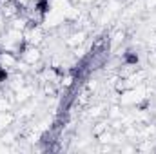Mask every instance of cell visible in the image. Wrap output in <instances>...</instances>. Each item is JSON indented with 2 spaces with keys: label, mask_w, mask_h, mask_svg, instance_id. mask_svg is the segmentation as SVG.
Returning <instances> with one entry per match:
<instances>
[{
  "label": "cell",
  "mask_w": 156,
  "mask_h": 154,
  "mask_svg": "<svg viewBox=\"0 0 156 154\" xmlns=\"http://www.w3.org/2000/svg\"><path fill=\"white\" fill-rule=\"evenodd\" d=\"M62 24H66V16L62 11L55 9V7H49V11L44 15V20H42V26L44 29H58Z\"/></svg>",
  "instance_id": "7a4b0ae2"
},
{
  "label": "cell",
  "mask_w": 156,
  "mask_h": 154,
  "mask_svg": "<svg viewBox=\"0 0 156 154\" xmlns=\"http://www.w3.org/2000/svg\"><path fill=\"white\" fill-rule=\"evenodd\" d=\"M42 58H44V53H42L40 45H29V44H26L24 49L20 51V60H24L29 65H38L40 62H42Z\"/></svg>",
  "instance_id": "3957f363"
},
{
  "label": "cell",
  "mask_w": 156,
  "mask_h": 154,
  "mask_svg": "<svg viewBox=\"0 0 156 154\" xmlns=\"http://www.w3.org/2000/svg\"><path fill=\"white\" fill-rule=\"evenodd\" d=\"M87 37H89L87 29H73V31L66 37V45H67L69 49H73V47H78V45H82V44H87Z\"/></svg>",
  "instance_id": "5b68a950"
},
{
  "label": "cell",
  "mask_w": 156,
  "mask_h": 154,
  "mask_svg": "<svg viewBox=\"0 0 156 154\" xmlns=\"http://www.w3.org/2000/svg\"><path fill=\"white\" fill-rule=\"evenodd\" d=\"M16 121V114L11 111H2L0 113V132H4L5 129H9L13 123Z\"/></svg>",
  "instance_id": "8992f818"
},
{
  "label": "cell",
  "mask_w": 156,
  "mask_h": 154,
  "mask_svg": "<svg viewBox=\"0 0 156 154\" xmlns=\"http://www.w3.org/2000/svg\"><path fill=\"white\" fill-rule=\"evenodd\" d=\"M98 0H75V4H78V5H93Z\"/></svg>",
  "instance_id": "7c38bea8"
},
{
  "label": "cell",
  "mask_w": 156,
  "mask_h": 154,
  "mask_svg": "<svg viewBox=\"0 0 156 154\" xmlns=\"http://www.w3.org/2000/svg\"><path fill=\"white\" fill-rule=\"evenodd\" d=\"M24 40L29 45H42L45 42V29L42 24H29L24 31Z\"/></svg>",
  "instance_id": "6da1fadb"
},
{
  "label": "cell",
  "mask_w": 156,
  "mask_h": 154,
  "mask_svg": "<svg viewBox=\"0 0 156 154\" xmlns=\"http://www.w3.org/2000/svg\"><path fill=\"white\" fill-rule=\"evenodd\" d=\"M120 151L122 152H136V145H122Z\"/></svg>",
  "instance_id": "8fae6325"
},
{
  "label": "cell",
  "mask_w": 156,
  "mask_h": 154,
  "mask_svg": "<svg viewBox=\"0 0 156 154\" xmlns=\"http://www.w3.org/2000/svg\"><path fill=\"white\" fill-rule=\"evenodd\" d=\"M20 62V56L13 51H5V49H0V67L2 69H7V71H15L16 65Z\"/></svg>",
  "instance_id": "277c9868"
},
{
  "label": "cell",
  "mask_w": 156,
  "mask_h": 154,
  "mask_svg": "<svg viewBox=\"0 0 156 154\" xmlns=\"http://www.w3.org/2000/svg\"><path fill=\"white\" fill-rule=\"evenodd\" d=\"M98 87H100V80H98V78H89V80L85 82V85H83V89H87L91 94H96Z\"/></svg>",
  "instance_id": "ba28073f"
},
{
  "label": "cell",
  "mask_w": 156,
  "mask_h": 154,
  "mask_svg": "<svg viewBox=\"0 0 156 154\" xmlns=\"http://www.w3.org/2000/svg\"><path fill=\"white\" fill-rule=\"evenodd\" d=\"M144 5L147 11H156V0H144Z\"/></svg>",
  "instance_id": "30bf717a"
},
{
  "label": "cell",
  "mask_w": 156,
  "mask_h": 154,
  "mask_svg": "<svg viewBox=\"0 0 156 154\" xmlns=\"http://www.w3.org/2000/svg\"><path fill=\"white\" fill-rule=\"evenodd\" d=\"M154 105H156V94H154Z\"/></svg>",
  "instance_id": "4fadbf2b"
},
{
  "label": "cell",
  "mask_w": 156,
  "mask_h": 154,
  "mask_svg": "<svg viewBox=\"0 0 156 154\" xmlns=\"http://www.w3.org/2000/svg\"><path fill=\"white\" fill-rule=\"evenodd\" d=\"M125 37H127L125 31H118L116 35L113 37V40H111V47H116V45H120L122 42H125Z\"/></svg>",
  "instance_id": "9c48e42d"
},
{
  "label": "cell",
  "mask_w": 156,
  "mask_h": 154,
  "mask_svg": "<svg viewBox=\"0 0 156 154\" xmlns=\"http://www.w3.org/2000/svg\"><path fill=\"white\" fill-rule=\"evenodd\" d=\"M107 129H111V127H109V120L105 121V120L102 118V120H100L98 123H94V125H93V129H91V134H93V136L96 138V136H100L102 132H105Z\"/></svg>",
  "instance_id": "52a82bcc"
}]
</instances>
